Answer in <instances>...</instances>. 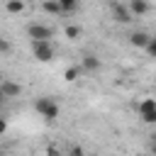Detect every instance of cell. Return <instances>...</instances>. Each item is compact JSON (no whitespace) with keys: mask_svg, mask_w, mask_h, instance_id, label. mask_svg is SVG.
Segmentation results:
<instances>
[{"mask_svg":"<svg viewBox=\"0 0 156 156\" xmlns=\"http://www.w3.org/2000/svg\"><path fill=\"white\" fill-rule=\"evenodd\" d=\"M34 110L39 112V117H44L46 122H54L58 117V105L51 100V98H39L34 102Z\"/></svg>","mask_w":156,"mask_h":156,"instance_id":"6da1fadb","label":"cell"},{"mask_svg":"<svg viewBox=\"0 0 156 156\" xmlns=\"http://www.w3.org/2000/svg\"><path fill=\"white\" fill-rule=\"evenodd\" d=\"M27 34H29V39H32V41H49V39H51V34H54V29H51V27H46V24L34 22V24H29V27H27Z\"/></svg>","mask_w":156,"mask_h":156,"instance_id":"7a4b0ae2","label":"cell"},{"mask_svg":"<svg viewBox=\"0 0 156 156\" xmlns=\"http://www.w3.org/2000/svg\"><path fill=\"white\" fill-rule=\"evenodd\" d=\"M32 54H34V58L46 63L54 58V46H51V41H32Z\"/></svg>","mask_w":156,"mask_h":156,"instance_id":"3957f363","label":"cell"},{"mask_svg":"<svg viewBox=\"0 0 156 156\" xmlns=\"http://www.w3.org/2000/svg\"><path fill=\"white\" fill-rule=\"evenodd\" d=\"M110 10H112V17H115L119 24L132 22V12H129V7H127V5H122V2H112V5H110Z\"/></svg>","mask_w":156,"mask_h":156,"instance_id":"277c9868","label":"cell"},{"mask_svg":"<svg viewBox=\"0 0 156 156\" xmlns=\"http://www.w3.org/2000/svg\"><path fill=\"white\" fill-rule=\"evenodd\" d=\"M149 41H151V37H149L146 32H132V34H129V44H132V46L146 49V46H149Z\"/></svg>","mask_w":156,"mask_h":156,"instance_id":"5b68a950","label":"cell"},{"mask_svg":"<svg viewBox=\"0 0 156 156\" xmlns=\"http://www.w3.org/2000/svg\"><path fill=\"white\" fill-rule=\"evenodd\" d=\"M127 7H129V12H132V15H136V17L149 12V2H146V0H129V5H127Z\"/></svg>","mask_w":156,"mask_h":156,"instance_id":"8992f818","label":"cell"},{"mask_svg":"<svg viewBox=\"0 0 156 156\" xmlns=\"http://www.w3.org/2000/svg\"><path fill=\"white\" fill-rule=\"evenodd\" d=\"M41 7H44V12H49V15H63V7L58 5V0H44Z\"/></svg>","mask_w":156,"mask_h":156,"instance_id":"52a82bcc","label":"cell"},{"mask_svg":"<svg viewBox=\"0 0 156 156\" xmlns=\"http://www.w3.org/2000/svg\"><path fill=\"white\" fill-rule=\"evenodd\" d=\"M151 110H156V100H154V98H144V100L136 105L139 117H141V115H146V112H151Z\"/></svg>","mask_w":156,"mask_h":156,"instance_id":"ba28073f","label":"cell"},{"mask_svg":"<svg viewBox=\"0 0 156 156\" xmlns=\"http://www.w3.org/2000/svg\"><path fill=\"white\" fill-rule=\"evenodd\" d=\"M0 88H2L5 98H15V95H20V90H22L17 83H10V80H2V85H0Z\"/></svg>","mask_w":156,"mask_h":156,"instance_id":"9c48e42d","label":"cell"},{"mask_svg":"<svg viewBox=\"0 0 156 156\" xmlns=\"http://www.w3.org/2000/svg\"><path fill=\"white\" fill-rule=\"evenodd\" d=\"M83 68H85V71H98V68H100V61H98V56H93V54H85V56H83Z\"/></svg>","mask_w":156,"mask_h":156,"instance_id":"30bf717a","label":"cell"},{"mask_svg":"<svg viewBox=\"0 0 156 156\" xmlns=\"http://www.w3.org/2000/svg\"><path fill=\"white\" fill-rule=\"evenodd\" d=\"M5 10L10 15H20V12H24V2L22 0H7L5 2Z\"/></svg>","mask_w":156,"mask_h":156,"instance_id":"8fae6325","label":"cell"},{"mask_svg":"<svg viewBox=\"0 0 156 156\" xmlns=\"http://www.w3.org/2000/svg\"><path fill=\"white\" fill-rule=\"evenodd\" d=\"M58 5L63 7V12H73V10H78V0H58Z\"/></svg>","mask_w":156,"mask_h":156,"instance_id":"7c38bea8","label":"cell"},{"mask_svg":"<svg viewBox=\"0 0 156 156\" xmlns=\"http://www.w3.org/2000/svg\"><path fill=\"white\" fill-rule=\"evenodd\" d=\"M66 37H68V39H78V37H80V27L68 24V27H66Z\"/></svg>","mask_w":156,"mask_h":156,"instance_id":"4fadbf2b","label":"cell"},{"mask_svg":"<svg viewBox=\"0 0 156 156\" xmlns=\"http://www.w3.org/2000/svg\"><path fill=\"white\" fill-rule=\"evenodd\" d=\"M141 119H144L146 124H156V110H151V112H146V115H141Z\"/></svg>","mask_w":156,"mask_h":156,"instance_id":"5bb4252c","label":"cell"},{"mask_svg":"<svg viewBox=\"0 0 156 156\" xmlns=\"http://www.w3.org/2000/svg\"><path fill=\"white\" fill-rule=\"evenodd\" d=\"M63 78H66V80H76V78H78V68H66Z\"/></svg>","mask_w":156,"mask_h":156,"instance_id":"9a60e30c","label":"cell"},{"mask_svg":"<svg viewBox=\"0 0 156 156\" xmlns=\"http://www.w3.org/2000/svg\"><path fill=\"white\" fill-rule=\"evenodd\" d=\"M10 49H12L10 41H7L5 37H0V54H10Z\"/></svg>","mask_w":156,"mask_h":156,"instance_id":"2e32d148","label":"cell"},{"mask_svg":"<svg viewBox=\"0 0 156 156\" xmlns=\"http://www.w3.org/2000/svg\"><path fill=\"white\" fill-rule=\"evenodd\" d=\"M146 51H149V56H154V58H156V37H151V41H149Z\"/></svg>","mask_w":156,"mask_h":156,"instance_id":"e0dca14e","label":"cell"},{"mask_svg":"<svg viewBox=\"0 0 156 156\" xmlns=\"http://www.w3.org/2000/svg\"><path fill=\"white\" fill-rule=\"evenodd\" d=\"M71 156H85V151H83L80 146H73V149H71Z\"/></svg>","mask_w":156,"mask_h":156,"instance_id":"ac0fdd59","label":"cell"},{"mask_svg":"<svg viewBox=\"0 0 156 156\" xmlns=\"http://www.w3.org/2000/svg\"><path fill=\"white\" fill-rule=\"evenodd\" d=\"M46 156H61V154H58L56 146H49V149H46Z\"/></svg>","mask_w":156,"mask_h":156,"instance_id":"d6986e66","label":"cell"},{"mask_svg":"<svg viewBox=\"0 0 156 156\" xmlns=\"http://www.w3.org/2000/svg\"><path fill=\"white\" fill-rule=\"evenodd\" d=\"M5 129H7V122L0 117V134H5Z\"/></svg>","mask_w":156,"mask_h":156,"instance_id":"ffe728a7","label":"cell"},{"mask_svg":"<svg viewBox=\"0 0 156 156\" xmlns=\"http://www.w3.org/2000/svg\"><path fill=\"white\" fill-rule=\"evenodd\" d=\"M2 80H5V78H2V73H0V85H2Z\"/></svg>","mask_w":156,"mask_h":156,"instance_id":"44dd1931","label":"cell"},{"mask_svg":"<svg viewBox=\"0 0 156 156\" xmlns=\"http://www.w3.org/2000/svg\"><path fill=\"white\" fill-rule=\"evenodd\" d=\"M154 154H156V144H154Z\"/></svg>","mask_w":156,"mask_h":156,"instance_id":"7402d4cb","label":"cell"},{"mask_svg":"<svg viewBox=\"0 0 156 156\" xmlns=\"http://www.w3.org/2000/svg\"><path fill=\"white\" fill-rule=\"evenodd\" d=\"M0 156H5V154H2V151H0Z\"/></svg>","mask_w":156,"mask_h":156,"instance_id":"603a6c76","label":"cell"}]
</instances>
